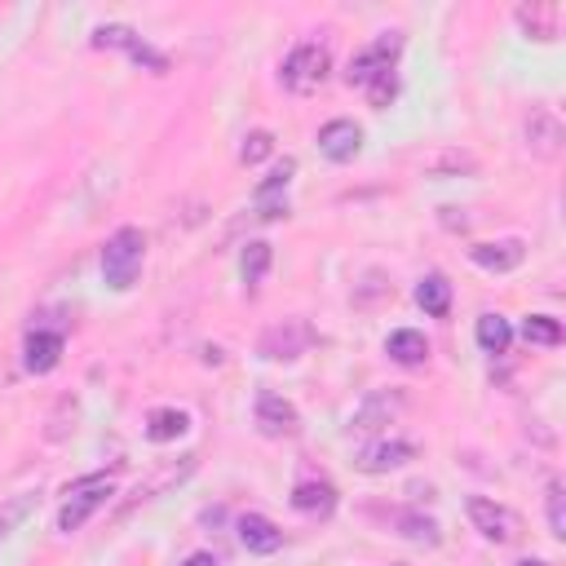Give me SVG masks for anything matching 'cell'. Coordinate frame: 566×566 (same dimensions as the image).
<instances>
[{
    "label": "cell",
    "mask_w": 566,
    "mask_h": 566,
    "mask_svg": "<svg viewBox=\"0 0 566 566\" xmlns=\"http://www.w3.org/2000/svg\"><path fill=\"white\" fill-rule=\"evenodd\" d=\"M142 261H146V234L137 226H119L102 243V279H106V287L128 292L137 283V274H142Z\"/></svg>",
    "instance_id": "obj_1"
},
{
    "label": "cell",
    "mask_w": 566,
    "mask_h": 566,
    "mask_svg": "<svg viewBox=\"0 0 566 566\" xmlns=\"http://www.w3.org/2000/svg\"><path fill=\"white\" fill-rule=\"evenodd\" d=\"M327 71H332V53H327L323 44H296V49L283 57L279 80H283V88H292V93H318V88L327 84Z\"/></svg>",
    "instance_id": "obj_2"
},
{
    "label": "cell",
    "mask_w": 566,
    "mask_h": 566,
    "mask_svg": "<svg viewBox=\"0 0 566 566\" xmlns=\"http://www.w3.org/2000/svg\"><path fill=\"white\" fill-rule=\"evenodd\" d=\"M464 513H469L473 531H478L482 539H491V544H517V539H522V517H517L509 504H500V500L469 495V500H464Z\"/></svg>",
    "instance_id": "obj_3"
},
{
    "label": "cell",
    "mask_w": 566,
    "mask_h": 566,
    "mask_svg": "<svg viewBox=\"0 0 566 566\" xmlns=\"http://www.w3.org/2000/svg\"><path fill=\"white\" fill-rule=\"evenodd\" d=\"M106 495H111V478H102V473L71 482V486H66V504H62V513H57V531H66V535L80 531V526L106 504Z\"/></svg>",
    "instance_id": "obj_4"
},
{
    "label": "cell",
    "mask_w": 566,
    "mask_h": 566,
    "mask_svg": "<svg viewBox=\"0 0 566 566\" xmlns=\"http://www.w3.org/2000/svg\"><path fill=\"white\" fill-rule=\"evenodd\" d=\"M398 49H402V35H398V31H385L380 40H371L367 49H358V53L349 57L345 80H349V84H358V88H367L371 80H380V75H389V71H394Z\"/></svg>",
    "instance_id": "obj_5"
},
{
    "label": "cell",
    "mask_w": 566,
    "mask_h": 566,
    "mask_svg": "<svg viewBox=\"0 0 566 566\" xmlns=\"http://www.w3.org/2000/svg\"><path fill=\"white\" fill-rule=\"evenodd\" d=\"M93 44H97V49H124L137 66H150L155 75H164V71H168V57H164V53H155V49H150L133 27H124V22H106V27H97V31H93Z\"/></svg>",
    "instance_id": "obj_6"
},
{
    "label": "cell",
    "mask_w": 566,
    "mask_h": 566,
    "mask_svg": "<svg viewBox=\"0 0 566 566\" xmlns=\"http://www.w3.org/2000/svg\"><path fill=\"white\" fill-rule=\"evenodd\" d=\"M310 345H314L310 323H301V318H283V323H274V327L261 332V345H256V349H261L265 358H274V363H292V358H301Z\"/></svg>",
    "instance_id": "obj_7"
},
{
    "label": "cell",
    "mask_w": 566,
    "mask_h": 566,
    "mask_svg": "<svg viewBox=\"0 0 566 566\" xmlns=\"http://www.w3.org/2000/svg\"><path fill=\"white\" fill-rule=\"evenodd\" d=\"M522 137H526V150H531L535 159H557L562 146H566V128H562V119H557L548 106H535V111L526 115Z\"/></svg>",
    "instance_id": "obj_8"
},
{
    "label": "cell",
    "mask_w": 566,
    "mask_h": 566,
    "mask_svg": "<svg viewBox=\"0 0 566 566\" xmlns=\"http://www.w3.org/2000/svg\"><path fill=\"white\" fill-rule=\"evenodd\" d=\"M407 407V398H402V389H371L358 407H354V416H349V429L354 433H376V429H385L398 411Z\"/></svg>",
    "instance_id": "obj_9"
},
{
    "label": "cell",
    "mask_w": 566,
    "mask_h": 566,
    "mask_svg": "<svg viewBox=\"0 0 566 566\" xmlns=\"http://www.w3.org/2000/svg\"><path fill=\"white\" fill-rule=\"evenodd\" d=\"M292 172H296V159H283V164H274V168H270V177L252 190V203H256V217H261V221H274V217H283V212H287L283 190H287Z\"/></svg>",
    "instance_id": "obj_10"
},
{
    "label": "cell",
    "mask_w": 566,
    "mask_h": 566,
    "mask_svg": "<svg viewBox=\"0 0 566 566\" xmlns=\"http://www.w3.org/2000/svg\"><path fill=\"white\" fill-rule=\"evenodd\" d=\"M296 424H301V416H296V407L283 394H270V389L256 394V429L265 438H292Z\"/></svg>",
    "instance_id": "obj_11"
},
{
    "label": "cell",
    "mask_w": 566,
    "mask_h": 566,
    "mask_svg": "<svg viewBox=\"0 0 566 566\" xmlns=\"http://www.w3.org/2000/svg\"><path fill=\"white\" fill-rule=\"evenodd\" d=\"M318 150L332 159V164H349L358 150H363V128L354 119H327L318 128Z\"/></svg>",
    "instance_id": "obj_12"
},
{
    "label": "cell",
    "mask_w": 566,
    "mask_h": 566,
    "mask_svg": "<svg viewBox=\"0 0 566 566\" xmlns=\"http://www.w3.org/2000/svg\"><path fill=\"white\" fill-rule=\"evenodd\" d=\"M407 460H416V447H411V442H402V438H380V442L363 447L354 464H358L363 473H389V469H402Z\"/></svg>",
    "instance_id": "obj_13"
},
{
    "label": "cell",
    "mask_w": 566,
    "mask_h": 566,
    "mask_svg": "<svg viewBox=\"0 0 566 566\" xmlns=\"http://www.w3.org/2000/svg\"><path fill=\"white\" fill-rule=\"evenodd\" d=\"M517 27L531 35V40H539V44H548V40H557V31H562V4H548V0H531V4H517Z\"/></svg>",
    "instance_id": "obj_14"
},
{
    "label": "cell",
    "mask_w": 566,
    "mask_h": 566,
    "mask_svg": "<svg viewBox=\"0 0 566 566\" xmlns=\"http://www.w3.org/2000/svg\"><path fill=\"white\" fill-rule=\"evenodd\" d=\"M522 256H526L522 239H495V243H473V248H469V261H473L478 270H491V274L517 270Z\"/></svg>",
    "instance_id": "obj_15"
},
{
    "label": "cell",
    "mask_w": 566,
    "mask_h": 566,
    "mask_svg": "<svg viewBox=\"0 0 566 566\" xmlns=\"http://www.w3.org/2000/svg\"><path fill=\"white\" fill-rule=\"evenodd\" d=\"M292 509L305 513V517H327L336 509V486L323 482V478H301L292 486Z\"/></svg>",
    "instance_id": "obj_16"
},
{
    "label": "cell",
    "mask_w": 566,
    "mask_h": 566,
    "mask_svg": "<svg viewBox=\"0 0 566 566\" xmlns=\"http://www.w3.org/2000/svg\"><path fill=\"white\" fill-rule=\"evenodd\" d=\"M57 358H62V332H31V336H27V345H22V367H27L31 376L53 371Z\"/></svg>",
    "instance_id": "obj_17"
},
{
    "label": "cell",
    "mask_w": 566,
    "mask_h": 566,
    "mask_svg": "<svg viewBox=\"0 0 566 566\" xmlns=\"http://www.w3.org/2000/svg\"><path fill=\"white\" fill-rule=\"evenodd\" d=\"M239 544L248 553H274L283 544V531L270 517H261V513H243L239 517Z\"/></svg>",
    "instance_id": "obj_18"
},
{
    "label": "cell",
    "mask_w": 566,
    "mask_h": 566,
    "mask_svg": "<svg viewBox=\"0 0 566 566\" xmlns=\"http://www.w3.org/2000/svg\"><path fill=\"white\" fill-rule=\"evenodd\" d=\"M385 354H389L394 363H402V367H420V363L429 358V340H424V332H416V327H398V332L385 336Z\"/></svg>",
    "instance_id": "obj_19"
},
{
    "label": "cell",
    "mask_w": 566,
    "mask_h": 566,
    "mask_svg": "<svg viewBox=\"0 0 566 566\" xmlns=\"http://www.w3.org/2000/svg\"><path fill=\"white\" fill-rule=\"evenodd\" d=\"M186 429H190V416L181 407H155L146 416V438L150 442H177Z\"/></svg>",
    "instance_id": "obj_20"
},
{
    "label": "cell",
    "mask_w": 566,
    "mask_h": 566,
    "mask_svg": "<svg viewBox=\"0 0 566 566\" xmlns=\"http://www.w3.org/2000/svg\"><path fill=\"white\" fill-rule=\"evenodd\" d=\"M416 305H420L429 318H447V310H451V283H447L442 274H424V279L416 283Z\"/></svg>",
    "instance_id": "obj_21"
},
{
    "label": "cell",
    "mask_w": 566,
    "mask_h": 566,
    "mask_svg": "<svg viewBox=\"0 0 566 566\" xmlns=\"http://www.w3.org/2000/svg\"><path fill=\"white\" fill-rule=\"evenodd\" d=\"M473 336H478V345H482L486 354H504V349H509V340H513V327H509V318H504V314H478Z\"/></svg>",
    "instance_id": "obj_22"
},
{
    "label": "cell",
    "mask_w": 566,
    "mask_h": 566,
    "mask_svg": "<svg viewBox=\"0 0 566 566\" xmlns=\"http://www.w3.org/2000/svg\"><path fill=\"white\" fill-rule=\"evenodd\" d=\"M394 526H398V535L411 539V544H429V548H433V544L442 539V535H438V522L424 517V513H398Z\"/></svg>",
    "instance_id": "obj_23"
},
{
    "label": "cell",
    "mask_w": 566,
    "mask_h": 566,
    "mask_svg": "<svg viewBox=\"0 0 566 566\" xmlns=\"http://www.w3.org/2000/svg\"><path fill=\"white\" fill-rule=\"evenodd\" d=\"M265 270H270V243H261V239L243 243V256H239V274H243V283H248V287L261 283Z\"/></svg>",
    "instance_id": "obj_24"
},
{
    "label": "cell",
    "mask_w": 566,
    "mask_h": 566,
    "mask_svg": "<svg viewBox=\"0 0 566 566\" xmlns=\"http://www.w3.org/2000/svg\"><path fill=\"white\" fill-rule=\"evenodd\" d=\"M522 336H526L531 345H562V323H557L553 314H531V318L522 323Z\"/></svg>",
    "instance_id": "obj_25"
},
{
    "label": "cell",
    "mask_w": 566,
    "mask_h": 566,
    "mask_svg": "<svg viewBox=\"0 0 566 566\" xmlns=\"http://www.w3.org/2000/svg\"><path fill=\"white\" fill-rule=\"evenodd\" d=\"M424 168H429L433 177H447V172H478V159H473L469 150H442V155L424 159Z\"/></svg>",
    "instance_id": "obj_26"
},
{
    "label": "cell",
    "mask_w": 566,
    "mask_h": 566,
    "mask_svg": "<svg viewBox=\"0 0 566 566\" xmlns=\"http://www.w3.org/2000/svg\"><path fill=\"white\" fill-rule=\"evenodd\" d=\"M544 504H548V531H553L557 539H566V491H562V482H557V478L548 482Z\"/></svg>",
    "instance_id": "obj_27"
},
{
    "label": "cell",
    "mask_w": 566,
    "mask_h": 566,
    "mask_svg": "<svg viewBox=\"0 0 566 566\" xmlns=\"http://www.w3.org/2000/svg\"><path fill=\"white\" fill-rule=\"evenodd\" d=\"M31 509H35V495H31V491H27V495H13V500L0 509V544L9 539V531H13Z\"/></svg>",
    "instance_id": "obj_28"
},
{
    "label": "cell",
    "mask_w": 566,
    "mask_h": 566,
    "mask_svg": "<svg viewBox=\"0 0 566 566\" xmlns=\"http://www.w3.org/2000/svg\"><path fill=\"white\" fill-rule=\"evenodd\" d=\"M270 150H274V137H270L265 128H256V133H248V137H243V146H239V159H243V164H261Z\"/></svg>",
    "instance_id": "obj_29"
},
{
    "label": "cell",
    "mask_w": 566,
    "mask_h": 566,
    "mask_svg": "<svg viewBox=\"0 0 566 566\" xmlns=\"http://www.w3.org/2000/svg\"><path fill=\"white\" fill-rule=\"evenodd\" d=\"M394 93H398V75L389 71V75H380V80H371L367 84V102L376 106V111H385L389 102H394Z\"/></svg>",
    "instance_id": "obj_30"
},
{
    "label": "cell",
    "mask_w": 566,
    "mask_h": 566,
    "mask_svg": "<svg viewBox=\"0 0 566 566\" xmlns=\"http://www.w3.org/2000/svg\"><path fill=\"white\" fill-rule=\"evenodd\" d=\"M181 566H221V562H217L212 553H190V557H186Z\"/></svg>",
    "instance_id": "obj_31"
},
{
    "label": "cell",
    "mask_w": 566,
    "mask_h": 566,
    "mask_svg": "<svg viewBox=\"0 0 566 566\" xmlns=\"http://www.w3.org/2000/svg\"><path fill=\"white\" fill-rule=\"evenodd\" d=\"M513 566H548L544 557H522V562H513Z\"/></svg>",
    "instance_id": "obj_32"
}]
</instances>
